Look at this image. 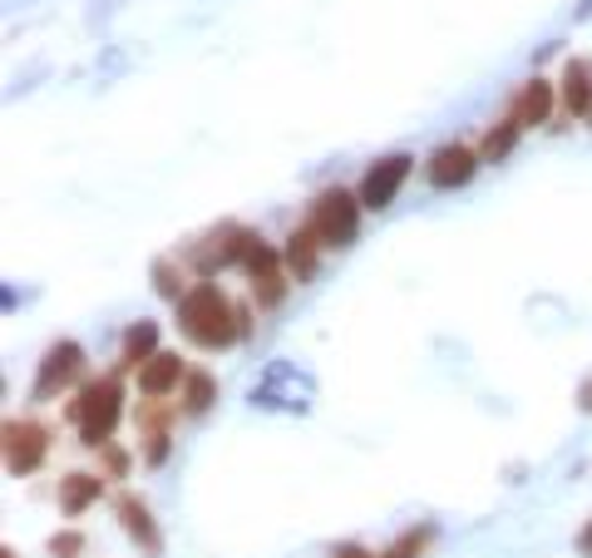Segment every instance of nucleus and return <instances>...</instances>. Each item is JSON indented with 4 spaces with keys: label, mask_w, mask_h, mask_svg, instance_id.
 Returning a JSON list of instances; mask_svg holds the SVG:
<instances>
[{
    "label": "nucleus",
    "mask_w": 592,
    "mask_h": 558,
    "mask_svg": "<svg viewBox=\"0 0 592 558\" xmlns=\"http://www.w3.org/2000/svg\"><path fill=\"white\" fill-rule=\"evenodd\" d=\"M124 415V385L105 375V381H89L85 391H79V401H70V420L79 425V435H85V446H105L109 430L119 425Z\"/></svg>",
    "instance_id": "2"
},
{
    "label": "nucleus",
    "mask_w": 592,
    "mask_h": 558,
    "mask_svg": "<svg viewBox=\"0 0 592 558\" xmlns=\"http://www.w3.org/2000/svg\"><path fill=\"white\" fill-rule=\"evenodd\" d=\"M474 168H480V154L464 149V144H444V149H435V158H430V184L460 188V184L474 178Z\"/></svg>",
    "instance_id": "7"
},
{
    "label": "nucleus",
    "mask_w": 592,
    "mask_h": 558,
    "mask_svg": "<svg viewBox=\"0 0 592 558\" xmlns=\"http://www.w3.org/2000/svg\"><path fill=\"white\" fill-rule=\"evenodd\" d=\"M549 109H553V89H549V79H529V85L519 89V99H514V119L529 129V124H543L549 119Z\"/></svg>",
    "instance_id": "11"
},
{
    "label": "nucleus",
    "mask_w": 592,
    "mask_h": 558,
    "mask_svg": "<svg viewBox=\"0 0 592 558\" xmlns=\"http://www.w3.org/2000/svg\"><path fill=\"white\" fill-rule=\"evenodd\" d=\"M316 247H322V237H316L312 227H302V233L287 237V267L296 272V282H306L316 272Z\"/></svg>",
    "instance_id": "13"
},
{
    "label": "nucleus",
    "mask_w": 592,
    "mask_h": 558,
    "mask_svg": "<svg viewBox=\"0 0 592 558\" xmlns=\"http://www.w3.org/2000/svg\"><path fill=\"white\" fill-rule=\"evenodd\" d=\"M425 539H430V529H420V533H405L401 544H395L385 558H420V549H425Z\"/></svg>",
    "instance_id": "18"
},
{
    "label": "nucleus",
    "mask_w": 592,
    "mask_h": 558,
    "mask_svg": "<svg viewBox=\"0 0 592 558\" xmlns=\"http://www.w3.org/2000/svg\"><path fill=\"white\" fill-rule=\"evenodd\" d=\"M184 405L193 410V415L213 405V375H203V371H193V375H188V395H184Z\"/></svg>",
    "instance_id": "16"
},
{
    "label": "nucleus",
    "mask_w": 592,
    "mask_h": 558,
    "mask_svg": "<svg viewBox=\"0 0 592 558\" xmlns=\"http://www.w3.org/2000/svg\"><path fill=\"white\" fill-rule=\"evenodd\" d=\"M50 554H55V558H79V554H85V539H79V533H55V539H50Z\"/></svg>",
    "instance_id": "17"
},
{
    "label": "nucleus",
    "mask_w": 592,
    "mask_h": 558,
    "mask_svg": "<svg viewBox=\"0 0 592 558\" xmlns=\"http://www.w3.org/2000/svg\"><path fill=\"white\" fill-rule=\"evenodd\" d=\"M178 381H184V361H178L174 351H154V356L144 361V371H139V391L154 395V401L174 391Z\"/></svg>",
    "instance_id": "8"
},
{
    "label": "nucleus",
    "mask_w": 592,
    "mask_h": 558,
    "mask_svg": "<svg viewBox=\"0 0 592 558\" xmlns=\"http://www.w3.org/2000/svg\"><path fill=\"white\" fill-rule=\"evenodd\" d=\"M583 410H592V381L583 385Z\"/></svg>",
    "instance_id": "23"
},
{
    "label": "nucleus",
    "mask_w": 592,
    "mask_h": 558,
    "mask_svg": "<svg viewBox=\"0 0 592 558\" xmlns=\"http://www.w3.org/2000/svg\"><path fill=\"white\" fill-rule=\"evenodd\" d=\"M79 371H85V351H79L75 341L50 346V356H45V366H40V381H36V401H55V391L75 385Z\"/></svg>",
    "instance_id": "6"
},
{
    "label": "nucleus",
    "mask_w": 592,
    "mask_h": 558,
    "mask_svg": "<svg viewBox=\"0 0 592 558\" xmlns=\"http://www.w3.org/2000/svg\"><path fill=\"white\" fill-rule=\"evenodd\" d=\"M405 178H410V158L405 154H391V158H381V164H371L366 178H361V208H375V213L391 208Z\"/></svg>",
    "instance_id": "4"
},
{
    "label": "nucleus",
    "mask_w": 592,
    "mask_h": 558,
    "mask_svg": "<svg viewBox=\"0 0 592 558\" xmlns=\"http://www.w3.org/2000/svg\"><path fill=\"white\" fill-rule=\"evenodd\" d=\"M105 460H109V470H114V474H124V464H129V460H124V450H109Z\"/></svg>",
    "instance_id": "21"
},
{
    "label": "nucleus",
    "mask_w": 592,
    "mask_h": 558,
    "mask_svg": "<svg viewBox=\"0 0 592 558\" xmlns=\"http://www.w3.org/2000/svg\"><path fill=\"white\" fill-rule=\"evenodd\" d=\"M178 326H184V336L198 341L203 351H223L247 332V312L227 302L213 282H198V287L184 292V302H178Z\"/></svg>",
    "instance_id": "1"
},
{
    "label": "nucleus",
    "mask_w": 592,
    "mask_h": 558,
    "mask_svg": "<svg viewBox=\"0 0 592 558\" xmlns=\"http://www.w3.org/2000/svg\"><path fill=\"white\" fill-rule=\"evenodd\" d=\"M99 495H105V484H99L95 474H65L60 480V509L65 515H85Z\"/></svg>",
    "instance_id": "12"
},
{
    "label": "nucleus",
    "mask_w": 592,
    "mask_h": 558,
    "mask_svg": "<svg viewBox=\"0 0 592 558\" xmlns=\"http://www.w3.org/2000/svg\"><path fill=\"white\" fill-rule=\"evenodd\" d=\"M578 554H583V558H592V523L583 529V539H578Z\"/></svg>",
    "instance_id": "22"
},
{
    "label": "nucleus",
    "mask_w": 592,
    "mask_h": 558,
    "mask_svg": "<svg viewBox=\"0 0 592 558\" xmlns=\"http://www.w3.org/2000/svg\"><path fill=\"white\" fill-rule=\"evenodd\" d=\"M332 558H375L371 549H361V544H336Z\"/></svg>",
    "instance_id": "20"
},
{
    "label": "nucleus",
    "mask_w": 592,
    "mask_h": 558,
    "mask_svg": "<svg viewBox=\"0 0 592 558\" xmlns=\"http://www.w3.org/2000/svg\"><path fill=\"white\" fill-rule=\"evenodd\" d=\"M45 450H50V440H45L40 425H30V420H10V425H6V470L10 474L40 470Z\"/></svg>",
    "instance_id": "5"
},
{
    "label": "nucleus",
    "mask_w": 592,
    "mask_h": 558,
    "mask_svg": "<svg viewBox=\"0 0 592 558\" xmlns=\"http://www.w3.org/2000/svg\"><path fill=\"white\" fill-rule=\"evenodd\" d=\"M154 341H158V326L154 322H134L129 326V336H124V361H148V351H154Z\"/></svg>",
    "instance_id": "15"
},
{
    "label": "nucleus",
    "mask_w": 592,
    "mask_h": 558,
    "mask_svg": "<svg viewBox=\"0 0 592 558\" xmlns=\"http://www.w3.org/2000/svg\"><path fill=\"white\" fill-rule=\"evenodd\" d=\"M0 558H16V554H10V549H6V554H0Z\"/></svg>",
    "instance_id": "24"
},
{
    "label": "nucleus",
    "mask_w": 592,
    "mask_h": 558,
    "mask_svg": "<svg viewBox=\"0 0 592 558\" xmlns=\"http://www.w3.org/2000/svg\"><path fill=\"white\" fill-rule=\"evenodd\" d=\"M312 233L322 237V247H351L361 233V203L341 188L322 193L312 208Z\"/></svg>",
    "instance_id": "3"
},
{
    "label": "nucleus",
    "mask_w": 592,
    "mask_h": 558,
    "mask_svg": "<svg viewBox=\"0 0 592 558\" xmlns=\"http://www.w3.org/2000/svg\"><path fill=\"white\" fill-rule=\"evenodd\" d=\"M154 277H158V292H164V297H178V292H184V282H174V262H158Z\"/></svg>",
    "instance_id": "19"
},
{
    "label": "nucleus",
    "mask_w": 592,
    "mask_h": 558,
    "mask_svg": "<svg viewBox=\"0 0 592 558\" xmlns=\"http://www.w3.org/2000/svg\"><path fill=\"white\" fill-rule=\"evenodd\" d=\"M519 129H523V124L519 119H504V124H499V129H489L484 134V158H489V164H499V158H509V149H514V144H519Z\"/></svg>",
    "instance_id": "14"
},
{
    "label": "nucleus",
    "mask_w": 592,
    "mask_h": 558,
    "mask_svg": "<svg viewBox=\"0 0 592 558\" xmlns=\"http://www.w3.org/2000/svg\"><path fill=\"white\" fill-rule=\"evenodd\" d=\"M119 519H124V529L134 533V539L144 544V554H164V539H158V529H154V515H148V505L144 499H134V495H124L119 499Z\"/></svg>",
    "instance_id": "9"
},
{
    "label": "nucleus",
    "mask_w": 592,
    "mask_h": 558,
    "mask_svg": "<svg viewBox=\"0 0 592 558\" xmlns=\"http://www.w3.org/2000/svg\"><path fill=\"white\" fill-rule=\"evenodd\" d=\"M563 105H568V114H592V60H568Z\"/></svg>",
    "instance_id": "10"
}]
</instances>
